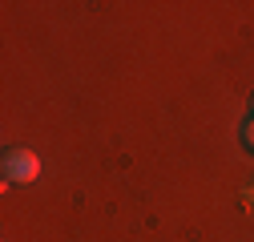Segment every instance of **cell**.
Returning a JSON list of instances; mask_svg holds the SVG:
<instances>
[{
	"mask_svg": "<svg viewBox=\"0 0 254 242\" xmlns=\"http://www.w3.org/2000/svg\"><path fill=\"white\" fill-rule=\"evenodd\" d=\"M242 137H246V145H250V149H254V113H250V117H246V125H242Z\"/></svg>",
	"mask_w": 254,
	"mask_h": 242,
	"instance_id": "2",
	"label": "cell"
},
{
	"mask_svg": "<svg viewBox=\"0 0 254 242\" xmlns=\"http://www.w3.org/2000/svg\"><path fill=\"white\" fill-rule=\"evenodd\" d=\"M250 113H254V97H250Z\"/></svg>",
	"mask_w": 254,
	"mask_h": 242,
	"instance_id": "3",
	"label": "cell"
},
{
	"mask_svg": "<svg viewBox=\"0 0 254 242\" xmlns=\"http://www.w3.org/2000/svg\"><path fill=\"white\" fill-rule=\"evenodd\" d=\"M0 170H4V182H37L41 158L33 154V149H24V145H12L4 154V162H0Z\"/></svg>",
	"mask_w": 254,
	"mask_h": 242,
	"instance_id": "1",
	"label": "cell"
}]
</instances>
